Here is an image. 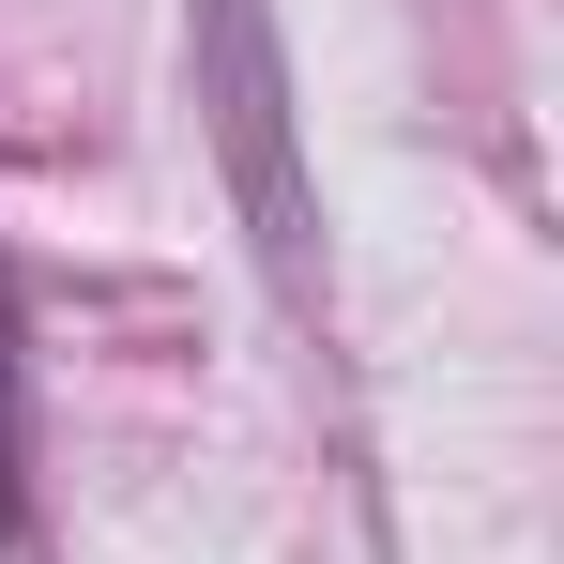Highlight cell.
Segmentation results:
<instances>
[{"label": "cell", "instance_id": "7a4b0ae2", "mask_svg": "<svg viewBox=\"0 0 564 564\" xmlns=\"http://www.w3.org/2000/svg\"><path fill=\"white\" fill-rule=\"evenodd\" d=\"M31 534V321H15V275H0V550Z\"/></svg>", "mask_w": 564, "mask_h": 564}, {"label": "cell", "instance_id": "6da1fadb", "mask_svg": "<svg viewBox=\"0 0 564 564\" xmlns=\"http://www.w3.org/2000/svg\"><path fill=\"white\" fill-rule=\"evenodd\" d=\"M198 122L229 153V198L260 229L290 305H321V198L290 169V62H275V0H198Z\"/></svg>", "mask_w": 564, "mask_h": 564}]
</instances>
